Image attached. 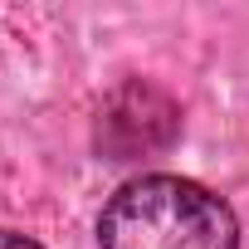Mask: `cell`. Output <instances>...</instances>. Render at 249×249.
<instances>
[{"mask_svg": "<svg viewBox=\"0 0 249 249\" xmlns=\"http://www.w3.org/2000/svg\"><path fill=\"white\" fill-rule=\"evenodd\" d=\"M0 249H44V244L30 234H15V230H0Z\"/></svg>", "mask_w": 249, "mask_h": 249, "instance_id": "3957f363", "label": "cell"}, {"mask_svg": "<svg viewBox=\"0 0 249 249\" xmlns=\"http://www.w3.org/2000/svg\"><path fill=\"white\" fill-rule=\"evenodd\" d=\"M176 132H181L176 103L142 78L122 83L98 112V152L107 161H137V157L166 152Z\"/></svg>", "mask_w": 249, "mask_h": 249, "instance_id": "7a4b0ae2", "label": "cell"}, {"mask_svg": "<svg viewBox=\"0 0 249 249\" xmlns=\"http://www.w3.org/2000/svg\"><path fill=\"white\" fill-rule=\"evenodd\" d=\"M103 249H239L234 210L186 176H132L98 215Z\"/></svg>", "mask_w": 249, "mask_h": 249, "instance_id": "6da1fadb", "label": "cell"}]
</instances>
